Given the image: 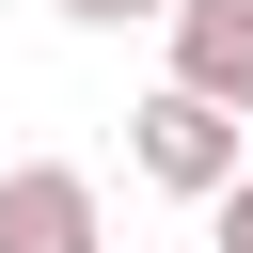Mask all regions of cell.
I'll use <instances>...</instances> for the list:
<instances>
[{"label": "cell", "mask_w": 253, "mask_h": 253, "mask_svg": "<svg viewBox=\"0 0 253 253\" xmlns=\"http://www.w3.org/2000/svg\"><path fill=\"white\" fill-rule=\"evenodd\" d=\"M126 158H142V174H158V190H174V206H221V190H237V174H253V126H237V111H206V95H174V79H158V95H142V111H126Z\"/></svg>", "instance_id": "6da1fadb"}, {"label": "cell", "mask_w": 253, "mask_h": 253, "mask_svg": "<svg viewBox=\"0 0 253 253\" xmlns=\"http://www.w3.org/2000/svg\"><path fill=\"white\" fill-rule=\"evenodd\" d=\"M0 253H111V206L79 158H16L0 174Z\"/></svg>", "instance_id": "7a4b0ae2"}, {"label": "cell", "mask_w": 253, "mask_h": 253, "mask_svg": "<svg viewBox=\"0 0 253 253\" xmlns=\"http://www.w3.org/2000/svg\"><path fill=\"white\" fill-rule=\"evenodd\" d=\"M174 95L253 126V0H174Z\"/></svg>", "instance_id": "3957f363"}, {"label": "cell", "mask_w": 253, "mask_h": 253, "mask_svg": "<svg viewBox=\"0 0 253 253\" xmlns=\"http://www.w3.org/2000/svg\"><path fill=\"white\" fill-rule=\"evenodd\" d=\"M47 16H79V32H174V0H47Z\"/></svg>", "instance_id": "277c9868"}, {"label": "cell", "mask_w": 253, "mask_h": 253, "mask_svg": "<svg viewBox=\"0 0 253 253\" xmlns=\"http://www.w3.org/2000/svg\"><path fill=\"white\" fill-rule=\"evenodd\" d=\"M206 253H253V174H237V190L206 206Z\"/></svg>", "instance_id": "5b68a950"}]
</instances>
